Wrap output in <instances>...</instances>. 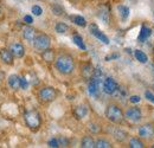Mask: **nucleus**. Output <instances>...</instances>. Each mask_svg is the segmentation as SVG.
<instances>
[{
    "mask_svg": "<svg viewBox=\"0 0 154 148\" xmlns=\"http://www.w3.org/2000/svg\"><path fill=\"white\" fill-rule=\"evenodd\" d=\"M82 147L83 148H94L95 147V141L91 136H84L82 139Z\"/></svg>",
    "mask_w": 154,
    "mask_h": 148,
    "instance_id": "17",
    "label": "nucleus"
},
{
    "mask_svg": "<svg viewBox=\"0 0 154 148\" xmlns=\"http://www.w3.org/2000/svg\"><path fill=\"white\" fill-rule=\"evenodd\" d=\"M129 101H131L132 103H137V102H140V96H136V95L131 96V97H129Z\"/></svg>",
    "mask_w": 154,
    "mask_h": 148,
    "instance_id": "33",
    "label": "nucleus"
},
{
    "mask_svg": "<svg viewBox=\"0 0 154 148\" xmlns=\"http://www.w3.org/2000/svg\"><path fill=\"white\" fill-rule=\"evenodd\" d=\"M55 65H56V69L63 75H70L75 69L74 58L69 55L58 56L57 59L55 60Z\"/></svg>",
    "mask_w": 154,
    "mask_h": 148,
    "instance_id": "1",
    "label": "nucleus"
},
{
    "mask_svg": "<svg viewBox=\"0 0 154 148\" xmlns=\"http://www.w3.org/2000/svg\"><path fill=\"white\" fill-rule=\"evenodd\" d=\"M51 11H52L54 14H56V16H62L63 12H64V10H63L58 4H55V5L51 6Z\"/></svg>",
    "mask_w": 154,
    "mask_h": 148,
    "instance_id": "27",
    "label": "nucleus"
},
{
    "mask_svg": "<svg viewBox=\"0 0 154 148\" xmlns=\"http://www.w3.org/2000/svg\"><path fill=\"white\" fill-rule=\"evenodd\" d=\"M74 113H75L77 119H83L88 114V109H87L85 106H78V107H76V109H75Z\"/></svg>",
    "mask_w": 154,
    "mask_h": 148,
    "instance_id": "18",
    "label": "nucleus"
},
{
    "mask_svg": "<svg viewBox=\"0 0 154 148\" xmlns=\"http://www.w3.org/2000/svg\"><path fill=\"white\" fill-rule=\"evenodd\" d=\"M98 17L104 21V24H108V11L106 8H103V11H101L98 13Z\"/></svg>",
    "mask_w": 154,
    "mask_h": 148,
    "instance_id": "28",
    "label": "nucleus"
},
{
    "mask_svg": "<svg viewBox=\"0 0 154 148\" xmlns=\"http://www.w3.org/2000/svg\"><path fill=\"white\" fill-rule=\"evenodd\" d=\"M151 33H152V31H151V29H148L147 26H142L141 27V31H140V35H139V40L140 42H145L147 38L151 36Z\"/></svg>",
    "mask_w": 154,
    "mask_h": 148,
    "instance_id": "16",
    "label": "nucleus"
},
{
    "mask_svg": "<svg viewBox=\"0 0 154 148\" xmlns=\"http://www.w3.org/2000/svg\"><path fill=\"white\" fill-rule=\"evenodd\" d=\"M4 79H5V74L0 71V84L2 83V81H4Z\"/></svg>",
    "mask_w": 154,
    "mask_h": 148,
    "instance_id": "37",
    "label": "nucleus"
},
{
    "mask_svg": "<svg viewBox=\"0 0 154 148\" xmlns=\"http://www.w3.org/2000/svg\"><path fill=\"white\" fill-rule=\"evenodd\" d=\"M154 135V127L151 123H146L139 128V136L143 139H151Z\"/></svg>",
    "mask_w": 154,
    "mask_h": 148,
    "instance_id": "8",
    "label": "nucleus"
},
{
    "mask_svg": "<svg viewBox=\"0 0 154 148\" xmlns=\"http://www.w3.org/2000/svg\"><path fill=\"white\" fill-rule=\"evenodd\" d=\"M125 116L126 119H128L129 121H133V122H137L142 119V114L141 110L136 107H132V108H128L126 113H125Z\"/></svg>",
    "mask_w": 154,
    "mask_h": 148,
    "instance_id": "7",
    "label": "nucleus"
},
{
    "mask_svg": "<svg viewBox=\"0 0 154 148\" xmlns=\"http://www.w3.org/2000/svg\"><path fill=\"white\" fill-rule=\"evenodd\" d=\"M32 13H33L35 16H40V14L43 13V10H42L40 6L35 5V6H32Z\"/></svg>",
    "mask_w": 154,
    "mask_h": 148,
    "instance_id": "29",
    "label": "nucleus"
},
{
    "mask_svg": "<svg viewBox=\"0 0 154 148\" xmlns=\"http://www.w3.org/2000/svg\"><path fill=\"white\" fill-rule=\"evenodd\" d=\"M152 147H153V148H154V145H153V146H152Z\"/></svg>",
    "mask_w": 154,
    "mask_h": 148,
    "instance_id": "38",
    "label": "nucleus"
},
{
    "mask_svg": "<svg viewBox=\"0 0 154 148\" xmlns=\"http://www.w3.org/2000/svg\"><path fill=\"white\" fill-rule=\"evenodd\" d=\"M8 85L13 90H18L20 88V77L17 75H11L8 77Z\"/></svg>",
    "mask_w": 154,
    "mask_h": 148,
    "instance_id": "13",
    "label": "nucleus"
},
{
    "mask_svg": "<svg viewBox=\"0 0 154 148\" xmlns=\"http://www.w3.org/2000/svg\"><path fill=\"white\" fill-rule=\"evenodd\" d=\"M38 96L43 102H51L57 97V91L52 87H44L39 90Z\"/></svg>",
    "mask_w": 154,
    "mask_h": 148,
    "instance_id": "4",
    "label": "nucleus"
},
{
    "mask_svg": "<svg viewBox=\"0 0 154 148\" xmlns=\"http://www.w3.org/2000/svg\"><path fill=\"white\" fill-rule=\"evenodd\" d=\"M50 42H51V40H50L49 36H46V35H39V36H37V37L35 38L33 45H35V48H36L38 51H44V50L49 49Z\"/></svg>",
    "mask_w": 154,
    "mask_h": 148,
    "instance_id": "5",
    "label": "nucleus"
},
{
    "mask_svg": "<svg viewBox=\"0 0 154 148\" xmlns=\"http://www.w3.org/2000/svg\"><path fill=\"white\" fill-rule=\"evenodd\" d=\"M42 57H43V59H44L45 62L51 63V62H54V60H55V52H54V50L46 49V50H44V51H43Z\"/></svg>",
    "mask_w": 154,
    "mask_h": 148,
    "instance_id": "15",
    "label": "nucleus"
},
{
    "mask_svg": "<svg viewBox=\"0 0 154 148\" xmlns=\"http://www.w3.org/2000/svg\"><path fill=\"white\" fill-rule=\"evenodd\" d=\"M119 12L122 19H127L129 16V8L126 6H119Z\"/></svg>",
    "mask_w": 154,
    "mask_h": 148,
    "instance_id": "26",
    "label": "nucleus"
},
{
    "mask_svg": "<svg viewBox=\"0 0 154 148\" xmlns=\"http://www.w3.org/2000/svg\"><path fill=\"white\" fill-rule=\"evenodd\" d=\"M113 135H114V137H115L117 141H121V142L125 141L126 137H127V133L122 129H115Z\"/></svg>",
    "mask_w": 154,
    "mask_h": 148,
    "instance_id": "19",
    "label": "nucleus"
},
{
    "mask_svg": "<svg viewBox=\"0 0 154 148\" xmlns=\"http://www.w3.org/2000/svg\"><path fill=\"white\" fill-rule=\"evenodd\" d=\"M20 88H23V89L27 88V81L25 78H20Z\"/></svg>",
    "mask_w": 154,
    "mask_h": 148,
    "instance_id": "34",
    "label": "nucleus"
},
{
    "mask_svg": "<svg viewBox=\"0 0 154 148\" xmlns=\"http://www.w3.org/2000/svg\"><path fill=\"white\" fill-rule=\"evenodd\" d=\"M25 122H26V125H27V127L30 128V129H38L39 127H40V125H42V119H40V115H39V113L37 111L32 110V111H29V113H26L25 114Z\"/></svg>",
    "mask_w": 154,
    "mask_h": 148,
    "instance_id": "3",
    "label": "nucleus"
},
{
    "mask_svg": "<svg viewBox=\"0 0 154 148\" xmlns=\"http://www.w3.org/2000/svg\"><path fill=\"white\" fill-rule=\"evenodd\" d=\"M90 32H91V35L93 36H95V37L100 40V42H102L103 44H109V39H108V37L106 36V35H103L98 29H97L96 25H91L90 26Z\"/></svg>",
    "mask_w": 154,
    "mask_h": 148,
    "instance_id": "9",
    "label": "nucleus"
},
{
    "mask_svg": "<svg viewBox=\"0 0 154 148\" xmlns=\"http://www.w3.org/2000/svg\"><path fill=\"white\" fill-rule=\"evenodd\" d=\"M145 96H146V98H147V100H149L151 102H153L154 103V95L151 93V91H148V90H147V91L145 93Z\"/></svg>",
    "mask_w": 154,
    "mask_h": 148,
    "instance_id": "32",
    "label": "nucleus"
},
{
    "mask_svg": "<svg viewBox=\"0 0 154 148\" xmlns=\"http://www.w3.org/2000/svg\"><path fill=\"white\" fill-rule=\"evenodd\" d=\"M58 142H59V147H66L69 145V141L65 137H58Z\"/></svg>",
    "mask_w": 154,
    "mask_h": 148,
    "instance_id": "30",
    "label": "nucleus"
},
{
    "mask_svg": "<svg viewBox=\"0 0 154 148\" xmlns=\"http://www.w3.org/2000/svg\"><path fill=\"white\" fill-rule=\"evenodd\" d=\"M134 55H135V58H136L140 63H143V64L147 63L148 58H147V56H146L145 52H142V51H140V50H135Z\"/></svg>",
    "mask_w": 154,
    "mask_h": 148,
    "instance_id": "20",
    "label": "nucleus"
},
{
    "mask_svg": "<svg viewBox=\"0 0 154 148\" xmlns=\"http://www.w3.org/2000/svg\"><path fill=\"white\" fill-rule=\"evenodd\" d=\"M13 57L14 56L11 52V50H7V49H1L0 50V58L5 64L12 65L13 64Z\"/></svg>",
    "mask_w": 154,
    "mask_h": 148,
    "instance_id": "11",
    "label": "nucleus"
},
{
    "mask_svg": "<svg viewBox=\"0 0 154 148\" xmlns=\"http://www.w3.org/2000/svg\"><path fill=\"white\" fill-rule=\"evenodd\" d=\"M0 13H1V10H0Z\"/></svg>",
    "mask_w": 154,
    "mask_h": 148,
    "instance_id": "39",
    "label": "nucleus"
},
{
    "mask_svg": "<svg viewBox=\"0 0 154 148\" xmlns=\"http://www.w3.org/2000/svg\"><path fill=\"white\" fill-rule=\"evenodd\" d=\"M23 37L24 39L29 40V42H33L35 38L37 37V33H36V30L31 26H25L23 29Z\"/></svg>",
    "mask_w": 154,
    "mask_h": 148,
    "instance_id": "12",
    "label": "nucleus"
},
{
    "mask_svg": "<svg viewBox=\"0 0 154 148\" xmlns=\"http://www.w3.org/2000/svg\"><path fill=\"white\" fill-rule=\"evenodd\" d=\"M55 30H56V32H58V33H65V32L69 30V27H68V25H66L65 23L59 21V23H57V24H56Z\"/></svg>",
    "mask_w": 154,
    "mask_h": 148,
    "instance_id": "21",
    "label": "nucleus"
},
{
    "mask_svg": "<svg viewBox=\"0 0 154 148\" xmlns=\"http://www.w3.org/2000/svg\"><path fill=\"white\" fill-rule=\"evenodd\" d=\"M49 146L52 148H57L59 147V142H58V139H51L49 141Z\"/></svg>",
    "mask_w": 154,
    "mask_h": 148,
    "instance_id": "31",
    "label": "nucleus"
},
{
    "mask_svg": "<svg viewBox=\"0 0 154 148\" xmlns=\"http://www.w3.org/2000/svg\"><path fill=\"white\" fill-rule=\"evenodd\" d=\"M71 19H72V21L76 24L77 26H81V27L87 26V21H85V19L83 18V17H81V16H74V17H71Z\"/></svg>",
    "mask_w": 154,
    "mask_h": 148,
    "instance_id": "23",
    "label": "nucleus"
},
{
    "mask_svg": "<svg viewBox=\"0 0 154 148\" xmlns=\"http://www.w3.org/2000/svg\"><path fill=\"white\" fill-rule=\"evenodd\" d=\"M24 21H25L26 24H32V23H33V19H32L31 16H25V17H24Z\"/></svg>",
    "mask_w": 154,
    "mask_h": 148,
    "instance_id": "35",
    "label": "nucleus"
},
{
    "mask_svg": "<svg viewBox=\"0 0 154 148\" xmlns=\"http://www.w3.org/2000/svg\"><path fill=\"white\" fill-rule=\"evenodd\" d=\"M95 127H96V125H89V129L93 130L94 133H97L100 130V127H97V128H95Z\"/></svg>",
    "mask_w": 154,
    "mask_h": 148,
    "instance_id": "36",
    "label": "nucleus"
},
{
    "mask_svg": "<svg viewBox=\"0 0 154 148\" xmlns=\"http://www.w3.org/2000/svg\"><path fill=\"white\" fill-rule=\"evenodd\" d=\"M106 117L113 123H121L123 120V113L116 104H109L106 109Z\"/></svg>",
    "mask_w": 154,
    "mask_h": 148,
    "instance_id": "2",
    "label": "nucleus"
},
{
    "mask_svg": "<svg viewBox=\"0 0 154 148\" xmlns=\"http://www.w3.org/2000/svg\"><path fill=\"white\" fill-rule=\"evenodd\" d=\"M94 72H95V70L93 69V66H91L90 64H84V65L82 66V76H83L84 78L90 79V78L94 76Z\"/></svg>",
    "mask_w": 154,
    "mask_h": 148,
    "instance_id": "14",
    "label": "nucleus"
},
{
    "mask_svg": "<svg viewBox=\"0 0 154 148\" xmlns=\"http://www.w3.org/2000/svg\"><path fill=\"white\" fill-rule=\"evenodd\" d=\"M72 40H74V43L76 44L78 48H81L82 50H85V45H84V43H83V39L81 36H78V35H75L74 37H72Z\"/></svg>",
    "mask_w": 154,
    "mask_h": 148,
    "instance_id": "25",
    "label": "nucleus"
},
{
    "mask_svg": "<svg viewBox=\"0 0 154 148\" xmlns=\"http://www.w3.org/2000/svg\"><path fill=\"white\" fill-rule=\"evenodd\" d=\"M10 50L13 54V56L17 57V58H21L23 56L25 55V48L20 43H13V44H11Z\"/></svg>",
    "mask_w": 154,
    "mask_h": 148,
    "instance_id": "10",
    "label": "nucleus"
},
{
    "mask_svg": "<svg viewBox=\"0 0 154 148\" xmlns=\"http://www.w3.org/2000/svg\"><path fill=\"white\" fill-rule=\"evenodd\" d=\"M129 146L132 148H142L143 147V142L137 137H132L129 140Z\"/></svg>",
    "mask_w": 154,
    "mask_h": 148,
    "instance_id": "22",
    "label": "nucleus"
},
{
    "mask_svg": "<svg viewBox=\"0 0 154 148\" xmlns=\"http://www.w3.org/2000/svg\"><path fill=\"white\" fill-rule=\"evenodd\" d=\"M103 91L108 95H114L119 89V84L116 83V81L112 77H108L103 81Z\"/></svg>",
    "mask_w": 154,
    "mask_h": 148,
    "instance_id": "6",
    "label": "nucleus"
},
{
    "mask_svg": "<svg viewBox=\"0 0 154 148\" xmlns=\"http://www.w3.org/2000/svg\"><path fill=\"white\" fill-rule=\"evenodd\" d=\"M95 147L96 148H110L112 145H110L109 141H107V140H104V139H100V140H97L96 142H95Z\"/></svg>",
    "mask_w": 154,
    "mask_h": 148,
    "instance_id": "24",
    "label": "nucleus"
}]
</instances>
